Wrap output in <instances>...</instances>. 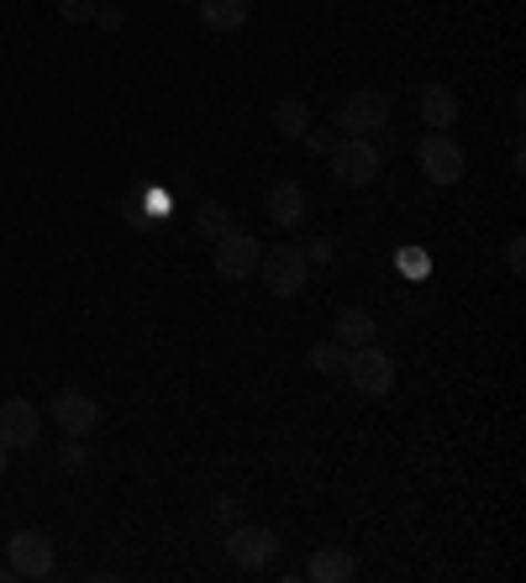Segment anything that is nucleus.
<instances>
[{
    "label": "nucleus",
    "instance_id": "obj_1",
    "mask_svg": "<svg viewBox=\"0 0 526 583\" xmlns=\"http://www.w3.org/2000/svg\"><path fill=\"white\" fill-rule=\"evenodd\" d=\"M259 279L274 300H295L305 289V279H311V263H305L301 247L280 242V247H263L259 253Z\"/></svg>",
    "mask_w": 526,
    "mask_h": 583
},
{
    "label": "nucleus",
    "instance_id": "obj_2",
    "mask_svg": "<svg viewBox=\"0 0 526 583\" xmlns=\"http://www.w3.org/2000/svg\"><path fill=\"white\" fill-rule=\"evenodd\" d=\"M332 174H337V184H347V190H368V184L380 180V147L368 137L332 142Z\"/></svg>",
    "mask_w": 526,
    "mask_h": 583
},
{
    "label": "nucleus",
    "instance_id": "obj_3",
    "mask_svg": "<svg viewBox=\"0 0 526 583\" xmlns=\"http://www.w3.org/2000/svg\"><path fill=\"white\" fill-rule=\"evenodd\" d=\"M337 126H343L347 137H374V132H385L390 126V95L385 90H353L343 105H337Z\"/></svg>",
    "mask_w": 526,
    "mask_h": 583
},
{
    "label": "nucleus",
    "instance_id": "obj_4",
    "mask_svg": "<svg viewBox=\"0 0 526 583\" xmlns=\"http://www.w3.org/2000/svg\"><path fill=\"white\" fill-rule=\"evenodd\" d=\"M343 374H347V383H353L358 395H374V400L395 389V358H390V352H380L374 342L353 347V352H347V368H343Z\"/></svg>",
    "mask_w": 526,
    "mask_h": 583
},
{
    "label": "nucleus",
    "instance_id": "obj_5",
    "mask_svg": "<svg viewBox=\"0 0 526 583\" xmlns=\"http://www.w3.org/2000/svg\"><path fill=\"white\" fill-rule=\"evenodd\" d=\"M274 552H280V536H274V525H253V521H237L226 525V558L237 567H263L274 563Z\"/></svg>",
    "mask_w": 526,
    "mask_h": 583
},
{
    "label": "nucleus",
    "instance_id": "obj_6",
    "mask_svg": "<svg viewBox=\"0 0 526 583\" xmlns=\"http://www.w3.org/2000/svg\"><path fill=\"white\" fill-rule=\"evenodd\" d=\"M416 163H422L426 184H458L464 180V147L447 137V132H426L422 147H416Z\"/></svg>",
    "mask_w": 526,
    "mask_h": 583
},
{
    "label": "nucleus",
    "instance_id": "obj_7",
    "mask_svg": "<svg viewBox=\"0 0 526 583\" xmlns=\"http://www.w3.org/2000/svg\"><path fill=\"white\" fill-rule=\"evenodd\" d=\"M211 247H216L211 263H216V274H222V279H247V274H259V253H263V247H259L253 232H237V226H232V232H222Z\"/></svg>",
    "mask_w": 526,
    "mask_h": 583
},
{
    "label": "nucleus",
    "instance_id": "obj_8",
    "mask_svg": "<svg viewBox=\"0 0 526 583\" xmlns=\"http://www.w3.org/2000/svg\"><path fill=\"white\" fill-rule=\"evenodd\" d=\"M6 563H11L17 579H48L53 573V542L42 531H17L6 542Z\"/></svg>",
    "mask_w": 526,
    "mask_h": 583
},
{
    "label": "nucleus",
    "instance_id": "obj_9",
    "mask_svg": "<svg viewBox=\"0 0 526 583\" xmlns=\"http://www.w3.org/2000/svg\"><path fill=\"white\" fill-rule=\"evenodd\" d=\"M48 416L63 426V437H90L101 426V405L90 400L84 389H59L53 405H48Z\"/></svg>",
    "mask_w": 526,
    "mask_h": 583
},
{
    "label": "nucleus",
    "instance_id": "obj_10",
    "mask_svg": "<svg viewBox=\"0 0 526 583\" xmlns=\"http://www.w3.org/2000/svg\"><path fill=\"white\" fill-rule=\"evenodd\" d=\"M38 431H42V416L32 400H6L0 405V447L17 452V447H38Z\"/></svg>",
    "mask_w": 526,
    "mask_h": 583
},
{
    "label": "nucleus",
    "instance_id": "obj_11",
    "mask_svg": "<svg viewBox=\"0 0 526 583\" xmlns=\"http://www.w3.org/2000/svg\"><path fill=\"white\" fill-rule=\"evenodd\" d=\"M305 211H311V201H305V190L295 180H280L269 184V195H263V216L280 226V232H290V226L305 222Z\"/></svg>",
    "mask_w": 526,
    "mask_h": 583
},
{
    "label": "nucleus",
    "instance_id": "obj_12",
    "mask_svg": "<svg viewBox=\"0 0 526 583\" xmlns=\"http://www.w3.org/2000/svg\"><path fill=\"white\" fill-rule=\"evenodd\" d=\"M353 573H358V563H353L347 546H316L311 563H305V579L311 583H347Z\"/></svg>",
    "mask_w": 526,
    "mask_h": 583
},
{
    "label": "nucleus",
    "instance_id": "obj_13",
    "mask_svg": "<svg viewBox=\"0 0 526 583\" xmlns=\"http://www.w3.org/2000/svg\"><path fill=\"white\" fill-rule=\"evenodd\" d=\"M422 121L432 132H447L453 121H458V95H453V84H426L422 90Z\"/></svg>",
    "mask_w": 526,
    "mask_h": 583
},
{
    "label": "nucleus",
    "instance_id": "obj_14",
    "mask_svg": "<svg viewBox=\"0 0 526 583\" xmlns=\"http://www.w3.org/2000/svg\"><path fill=\"white\" fill-rule=\"evenodd\" d=\"M332 342H343L347 352H353V347H364V342H374V316L358 310V305L337 310V321H332Z\"/></svg>",
    "mask_w": 526,
    "mask_h": 583
},
{
    "label": "nucleus",
    "instance_id": "obj_15",
    "mask_svg": "<svg viewBox=\"0 0 526 583\" xmlns=\"http://www.w3.org/2000/svg\"><path fill=\"white\" fill-rule=\"evenodd\" d=\"M201 21L211 32H237L247 27V0H201Z\"/></svg>",
    "mask_w": 526,
    "mask_h": 583
},
{
    "label": "nucleus",
    "instance_id": "obj_16",
    "mask_svg": "<svg viewBox=\"0 0 526 583\" xmlns=\"http://www.w3.org/2000/svg\"><path fill=\"white\" fill-rule=\"evenodd\" d=\"M274 126H280L290 142H301L305 132H311V105H305L301 95H284V101L274 105Z\"/></svg>",
    "mask_w": 526,
    "mask_h": 583
},
{
    "label": "nucleus",
    "instance_id": "obj_17",
    "mask_svg": "<svg viewBox=\"0 0 526 583\" xmlns=\"http://www.w3.org/2000/svg\"><path fill=\"white\" fill-rule=\"evenodd\" d=\"M195 226H201L205 242H216L222 232H232V211H226L222 201H201V211H195Z\"/></svg>",
    "mask_w": 526,
    "mask_h": 583
},
{
    "label": "nucleus",
    "instance_id": "obj_18",
    "mask_svg": "<svg viewBox=\"0 0 526 583\" xmlns=\"http://www.w3.org/2000/svg\"><path fill=\"white\" fill-rule=\"evenodd\" d=\"M311 368L326 374V379H332V374H343V368H347V347L343 342H316V347H311Z\"/></svg>",
    "mask_w": 526,
    "mask_h": 583
},
{
    "label": "nucleus",
    "instance_id": "obj_19",
    "mask_svg": "<svg viewBox=\"0 0 526 583\" xmlns=\"http://www.w3.org/2000/svg\"><path fill=\"white\" fill-rule=\"evenodd\" d=\"M59 463L69 468V473H84V468H90V447H84V437H69V442L59 447Z\"/></svg>",
    "mask_w": 526,
    "mask_h": 583
},
{
    "label": "nucleus",
    "instance_id": "obj_20",
    "mask_svg": "<svg viewBox=\"0 0 526 583\" xmlns=\"http://www.w3.org/2000/svg\"><path fill=\"white\" fill-rule=\"evenodd\" d=\"M211 515H216V525H237L243 521V500H237V494H216V504H211Z\"/></svg>",
    "mask_w": 526,
    "mask_h": 583
},
{
    "label": "nucleus",
    "instance_id": "obj_21",
    "mask_svg": "<svg viewBox=\"0 0 526 583\" xmlns=\"http://www.w3.org/2000/svg\"><path fill=\"white\" fill-rule=\"evenodd\" d=\"M59 17L69 21V27H84V21L95 17V0H59Z\"/></svg>",
    "mask_w": 526,
    "mask_h": 583
},
{
    "label": "nucleus",
    "instance_id": "obj_22",
    "mask_svg": "<svg viewBox=\"0 0 526 583\" xmlns=\"http://www.w3.org/2000/svg\"><path fill=\"white\" fill-rule=\"evenodd\" d=\"M506 263H510V274H516V279L526 274V237H522V232L506 242Z\"/></svg>",
    "mask_w": 526,
    "mask_h": 583
},
{
    "label": "nucleus",
    "instance_id": "obj_23",
    "mask_svg": "<svg viewBox=\"0 0 526 583\" xmlns=\"http://www.w3.org/2000/svg\"><path fill=\"white\" fill-rule=\"evenodd\" d=\"M90 21H95V27H105V32H122L127 11H117V6H95V17H90Z\"/></svg>",
    "mask_w": 526,
    "mask_h": 583
},
{
    "label": "nucleus",
    "instance_id": "obj_24",
    "mask_svg": "<svg viewBox=\"0 0 526 583\" xmlns=\"http://www.w3.org/2000/svg\"><path fill=\"white\" fill-rule=\"evenodd\" d=\"M301 253H305V263H332V253H337V247H332L326 237H316L311 247H301Z\"/></svg>",
    "mask_w": 526,
    "mask_h": 583
},
{
    "label": "nucleus",
    "instance_id": "obj_25",
    "mask_svg": "<svg viewBox=\"0 0 526 583\" xmlns=\"http://www.w3.org/2000/svg\"><path fill=\"white\" fill-rule=\"evenodd\" d=\"M305 147H311V153H332V137H326V132H305Z\"/></svg>",
    "mask_w": 526,
    "mask_h": 583
},
{
    "label": "nucleus",
    "instance_id": "obj_26",
    "mask_svg": "<svg viewBox=\"0 0 526 583\" xmlns=\"http://www.w3.org/2000/svg\"><path fill=\"white\" fill-rule=\"evenodd\" d=\"M11 579H17V573H11V563H6V567H0V583H11Z\"/></svg>",
    "mask_w": 526,
    "mask_h": 583
},
{
    "label": "nucleus",
    "instance_id": "obj_27",
    "mask_svg": "<svg viewBox=\"0 0 526 583\" xmlns=\"http://www.w3.org/2000/svg\"><path fill=\"white\" fill-rule=\"evenodd\" d=\"M0 479H6V447H0Z\"/></svg>",
    "mask_w": 526,
    "mask_h": 583
}]
</instances>
